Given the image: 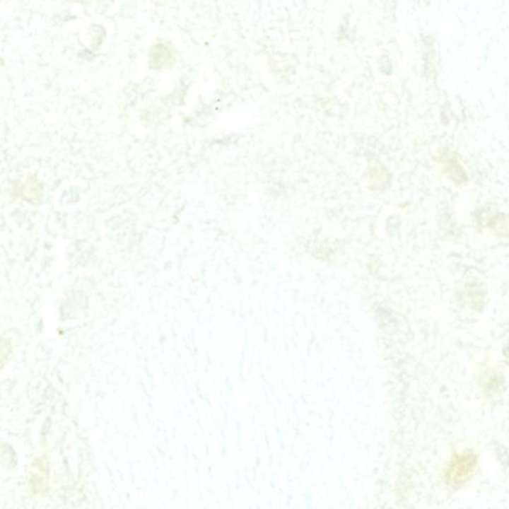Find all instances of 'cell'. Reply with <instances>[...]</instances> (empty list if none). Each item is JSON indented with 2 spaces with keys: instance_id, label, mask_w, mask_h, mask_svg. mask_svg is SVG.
I'll use <instances>...</instances> for the list:
<instances>
[{
  "instance_id": "6da1fadb",
  "label": "cell",
  "mask_w": 509,
  "mask_h": 509,
  "mask_svg": "<svg viewBox=\"0 0 509 509\" xmlns=\"http://www.w3.org/2000/svg\"><path fill=\"white\" fill-rule=\"evenodd\" d=\"M476 464V457L469 452L455 457L447 469V481L452 486H461L471 479Z\"/></svg>"
}]
</instances>
